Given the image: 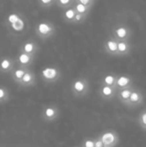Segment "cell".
Listing matches in <instances>:
<instances>
[{
	"instance_id": "cell-1",
	"label": "cell",
	"mask_w": 146,
	"mask_h": 147,
	"mask_svg": "<svg viewBox=\"0 0 146 147\" xmlns=\"http://www.w3.org/2000/svg\"><path fill=\"white\" fill-rule=\"evenodd\" d=\"M90 90V84L88 78L80 77L73 80L71 84V90L75 97L82 98L87 96Z\"/></svg>"
},
{
	"instance_id": "cell-2",
	"label": "cell",
	"mask_w": 146,
	"mask_h": 147,
	"mask_svg": "<svg viewBox=\"0 0 146 147\" xmlns=\"http://www.w3.org/2000/svg\"><path fill=\"white\" fill-rule=\"evenodd\" d=\"M35 34L41 39L42 40H47L53 36L56 33V27L55 25L47 20H43L38 22L34 28Z\"/></svg>"
},
{
	"instance_id": "cell-3",
	"label": "cell",
	"mask_w": 146,
	"mask_h": 147,
	"mask_svg": "<svg viewBox=\"0 0 146 147\" xmlns=\"http://www.w3.org/2000/svg\"><path fill=\"white\" fill-rule=\"evenodd\" d=\"M40 78L46 84H53L60 79L61 71L56 65L46 66L40 71Z\"/></svg>"
},
{
	"instance_id": "cell-4",
	"label": "cell",
	"mask_w": 146,
	"mask_h": 147,
	"mask_svg": "<svg viewBox=\"0 0 146 147\" xmlns=\"http://www.w3.org/2000/svg\"><path fill=\"white\" fill-rule=\"evenodd\" d=\"M60 110L56 104H48L43 107L40 117L45 122H53L59 117Z\"/></svg>"
},
{
	"instance_id": "cell-5",
	"label": "cell",
	"mask_w": 146,
	"mask_h": 147,
	"mask_svg": "<svg viewBox=\"0 0 146 147\" xmlns=\"http://www.w3.org/2000/svg\"><path fill=\"white\" fill-rule=\"evenodd\" d=\"M98 138L102 140L105 147H116L120 142L119 134L112 129L103 131Z\"/></svg>"
},
{
	"instance_id": "cell-6",
	"label": "cell",
	"mask_w": 146,
	"mask_h": 147,
	"mask_svg": "<svg viewBox=\"0 0 146 147\" xmlns=\"http://www.w3.org/2000/svg\"><path fill=\"white\" fill-rule=\"evenodd\" d=\"M144 100H145V96H144L143 92L139 89L133 88L126 107L129 109L137 108L144 103Z\"/></svg>"
},
{
	"instance_id": "cell-7",
	"label": "cell",
	"mask_w": 146,
	"mask_h": 147,
	"mask_svg": "<svg viewBox=\"0 0 146 147\" xmlns=\"http://www.w3.org/2000/svg\"><path fill=\"white\" fill-rule=\"evenodd\" d=\"M39 50H40V47H39L38 43L33 39H28L25 40L24 42H22L19 48V52L24 53H27L34 57L38 53Z\"/></svg>"
},
{
	"instance_id": "cell-8",
	"label": "cell",
	"mask_w": 146,
	"mask_h": 147,
	"mask_svg": "<svg viewBox=\"0 0 146 147\" xmlns=\"http://www.w3.org/2000/svg\"><path fill=\"white\" fill-rule=\"evenodd\" d=\"M116 94H117V90L114 87L108 86V85L101 84L99 90H98L99 96L103 101H107V102L113 101L114 97L116 96Z\"/></svg>"
},
{
	"instance_id": "cell-9",
	"label": "cell",
	"mask_w": 146,
	"mask_h": 147,
	"mask_svg": "<svg viewBox=\"0 0 146 147\" xmlns=\"http://www.w3.org/2000/svg\"><path fill=\"white\" fill-rule=\"evenodd\" d=\"M34 59H35L34 56L19 52L17 56L15 59V62L17 65V66H19V67L29 69V67L33 65Z\"/></svg>"
},
{
	"instance_id": "cell-10",
	"label": "cell",
	"mask_w": 146,
	"mask_h": 147,
	"mask_svg": "<svg viewBox=\"0 0 146 147\" xmlns=\"http://www.w3.org/2000/svg\"><path fill=\"white\" fill-rule=\"evenodd\" d=\"M35 84H36L35 74L30 69H28L25 74L23 75L22 78L21 79V81L17 84V85L21 88H30L34 86Z\"/></svg>"
},
{
	"instance_id": "cell-11",
	"label": "cell",
	"mask_w": 146,
	"mask_h": 147,
	"mask_svg": "<svg viewBox=\"0 0 146 147\" xmlns=\"http://www.w3.org/2000/svg\"><path fill=\"white\" fill-rule=\"evenodd\" d=\"M15 65V59L9 56H3L0 59V73L8 74L11 73Z\"/></svg>"
},
{
	"instance_id": "cell-12",
	"label": "cell",
	"mask_w": 146,
	"mask_h": 147,
	"mask_svg": "<svg viewBox=\"0 0 146 147\" xmlns=\"http://www.w3.org/2000/svg\"><path fill=\"white\" fill-rule=\"evenodd\" d=\"M133 79L132 77L128 75H119L117 76L114 87L117 90H119L133 87Z\"/></svg>"
},
{
	"instance_id": "cell-13",
	"label": "cell",
	"mask_w": 146,
	"mask_h": 147,
	"mask_svg": "<svg viewBox=\"0 0 146 147\" xmlns=\"http://www.w3.org/2000/svg\"><path fill=\"white\" fill-rule=\"evenodd\" d=\"M6 27L9 30L10 34H14V35L17 34H20L25 28V18L23 17V16H22L14 23L9 24V25H8Z\"/></svg>"
},
{
	"instance_id": "cell-14",
	"label": "cell",
	"mask_w": 146,
	"mask_h": 147,
	"mask_svg": "<svg viewBox=\"0 0 146 147\" xmlns=\"http://www.w3.org/2000/svg\"><path fill=\"white\" fill-rule=\"evenodd\" d=\"M133 90V87H129V88H126V89H122V90H117V94L116 96L118 98V100L123 104V105H126L129 97L132 94V91Z\"/></svg>"
},
{
	"instance_id": "cell-15",
	"label": "cell",
	"mask_w": 146,
	"mask_h": 147,
	"mask_svg": "<svg viewBox=\"0 0 146 147\" xmlns=\"http://www.w3.org/2000/svg\"><path fill=\"white\" fill-rule=\"evenodd\" d=\"M118 41L113 39L108 40L104 44V49L106 53H108L110 55H118Z\"/></svg>"
},
{
	"instance_id": "cell-16",
	"label": "cell",
	"mask_w": 146,
	"mask_h": 147,
	"mask_svg": "<svg viewBox=\"0 0 146 147\" xmlns=\"http://www.w3.org/2000/svg\"><path fill=\"white\" fill-rule=\"evenodd\" d=\"M76 14H77V12L74 9L73 6L69 7V8L64 9V12L62 14V19L65 22L71 24L74 22V18H75Z\"/></svg>"
},
{
	"instance_id": "cell-17",
	"label": "cell",
	"mask_w": 146,
	"mask_h": 147,
	"mask_svg": "<svg viewBox=\"0 0 146 147\" xmlns=\"http://www.w3.org/2000/svg\"><path fill=\"white\" fill-rule=\"evenodd\" d=\"M27 70H28L27 68H23V67H19V66H17L16 68L15 67L14 70L10 73L12 80L17 84L21 81V79L22 78V77L25 74Z\"/></svg>"
},
{
	"instance_id": "cell-18",
	"label": "cell",
	"mask_w": 146,
	"mask_h": 147,
	"mask_svg": "<svg viewBox=\"0 0 146 147\" xmlns=\"http://www.w3.org/2000/svg\"><path fill=\"white\" fill-rule=\"evenodd\" d=\"M116 78H117V75L114 74V73H108V74H106V75H104L102 77V81H101V84L114 87Z\"/></svg>"
},
{
	"instance_id": "cell-19",
	"label": "cell",
	"mask_w": 146,
	"mask_h": 147,
	"mask_svg": "<svg viewBox=\"0 0 146 147\" xmlns=\"http://www.w3.org/2000/svg\"><path fill=\"white\" fill-rule=\"evenodd\" d=\"M10 99V92L4 85H0V104L9 102Z\"/></svg>"
},
{
	"instance_id": "cell-20",
	"label": "cell",
	"mask_w": 146,
	"mask_h": 147,
	"mask_svg": "<svg viewBox=\"0 0 146 147\" xmlns=\"http://www.w3.org/2000/svg\"><path fill=\"white\" fill-rule=\"evenodd\" d=\"M74 9L76 10L77 13H79V14H83V15H86V16H89V11H90V9L89 7H87L82 3H74V4L72 5Z\"/></svg>"
},
{
	"instance_id": "cell-21",
	"label": "cell",
	"mask_w": 146,
	"mask_h": 147,
	"mask_svg": "<svg viewBox=\"0 0 146 147\" xmlns=\"http://www.w3.org/2000/svg\"><path fill=\"white\" fill-rule=\"evenodd\" d=\"M75 3V0H56V5L63 9L71 7Z\"/></svg>"
},
{
	"instance_id": "cell-22",
	"label": "cell",
	"mask_w": 146,
	"mask_h": 147,
	"mask_svg": "<svg viewBox=\"0 0 146 147\" xmlns=\"http://www.w3.org/2000/svg\"><path fill=\"white\" fill-rule=\"evenodd\" d=\"M22 16V13H10L7 18H6V21H5V25L8 26L9 24H12L14 23L15 21H17L21 16Z\"/></svg>"
},
{
	"instance_id": "cell-23",
	"label": "cell",
	"mask_w": 146,
	"mask_h": 147,
	"mask_svg": "<svg viewBox=\"0 0 146 147\" xmlns=\"http://www.w3.org/2000/svg\"><path fill=\"white\" fill-rule=\"evenodd\" d=\"M117 47H118V54H120V55H124V54L127 53L129 51V47L125 41H121V40L119 41Z\"/></svg>"
},
{
	"instance_id": "cell-24",
	"label": "cell",
	"mask_w": 146,
	"mask_h": 147,
	"mask_svg": "<svg viewBox=\"0 0 146 147\" xmlns=\"http://www.w3.org/2000/svg\"><path fill=\"white\" fill-rule=\"evenodd\" d=\"M114 33H115V35L117 36V38L120 39V40L125 39L126 37V35H127V30L124 27H119V28H117L115 29Z\"/></svg>"
},
{
	"instance_id": "cell-25",
	"label": "cell",
	"mask_w": 146,
	"mask_h": 147,
	"mask_svg": "<svg viewBox=\"0 0 146 147\" xmlns=\"http://www.w3.org/2000/svg\"><path fill=\"white\" fill-rule=\"evenodd\" d=\"M138 122L142 129L146 130V109L143 110L139 114V115L138 117Z\"/></svg>"
},
{
	"instance_id": "cell-26",
	"label": "cell",
	"mask_w": 146,
	"mask_h": 147,
	"mask_svg": "<svg viewBox=\"0 0 146 147\" xmlns=\"http://www.w3.org/2000/svg\"><path fill=\"white\" fill-rule=\"evenodd\" d=\"M38 3L43 9H49L56 3V0H38Z\"/></svg>"
},
{
	"instance_id": "cell-27",
	"label": "cell",
	"mask_w": 146,
	"mask_h": 147,
	"mask_svg": "<svg viewBox=\"0 0 146 147\" xmlns=\"http://www.w3.org/2000/svg\"><path fill=\"white\" fill-rule=\"evenodd\" d=\"M81 147H95V138H85L82 144H81Z\"/></svg>"
},
{
	"instance_id": "cell-28",
	"label": "cell",
	"mask_w": 146,
	"mask_h": 147,
	"mask_svg": "<svg viewBox=\"0 0 146 147\" xmlns=\"http://www.w3.org/2000/svg\"><path fill=\"white\" fill-rule=\"evenodd\" d=\"M88 16L86 15H83V14H79V13H77L76 16H75V18H74V24H80V23H83V22H85L86 18H87Z\"/></svg>"
},
{
	"instance_id": "cell-29",
	"label": "cell",
	"mask_w": 146,
	"mask_h": 147,
	"mask_svg": "<svg viewBox=\"0 0 146 147\" xmlns=\"http://www.w3.org/2000/svg\"><path fill=\"white\" fill-rule=\"evenodd\" d=\"M76 3H82L87 7H89V8H92V6L94 5V3H95V0H75Z\"/></svg>"
},
{
	"instance_id": "cell-30",
	"label": "cell",
	"mask_w": 146,
	"mask_h": 147,
	"mask_svg": "<svg viewBox=\"0 0 146 147\" xmlns=\"http://www.w3.org/2000/svg\"><path fill=\"white\" fill-rule=\"evenodd\" d=\"M95 147H105L104 144L102 142V140L98 138V136L96 138H95Z\"/></svg>"
},
{
	"instance_id": "cell-31",
	"label": "cell",
	"mask_w": 146,
	"mask_h": 147,
	"mask_svg": "<svg viewBox=\"0 0 146 147\" xmlns=\"http://www.w3.org/2000/svg\"><path fill=\"white\" fill-rule=\"evenodd\" d=\"M73 147H81V146H73Z\"/></svg>"
}]
</instances>
